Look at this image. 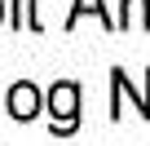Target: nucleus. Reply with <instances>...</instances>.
Masks as SVG:
<instances>
[{"mask_svg": "<svg viewBox=\"0 0 150 146\" xmlns=\"http://www.w3.org/2000/svg\"><path fill=\"white\" fill-rule=\"evenodd\" d=\"M110 93L115 98H132V106L150 120V71H146V89H132V75H124V66L110 71Z\"/></svg>", "mask_w": 150, "mask_h": 146, "instance_id": "nucleus-3", "label": "nucleus"}, {"mask_svg": "<svg viewBox=\"0 0 150 146\" xmlns=\"http://www.w3.org/2000/svg\"><path fill=\"white\" fill-rule=\"evenodd\" d=\"M40 106H44V93H40L31 80H18V84L5 93V115H13V120H35Z\"/></svg>", "mask_w": 150, "mask_h": 146, "instance_id": "nucleus-2", "label": "nucleus"}, {"mask_svg": "<svg viewBox=\"0 0 150 146\" xmlns=\"http://www.w3.org/2000/svg\"><path fill=\"white\" fill-rule=\"evenodd\" d=\"M84 14H93V18L106 27V31H119V18H115V14L102 5V0H75V5H71V14H66V31H75V22H80Z\"/></svg>", "mask_w": 150, "mask_h": 146, "instance_id": "nucleus-4", "label": "nucleus"}, {"mask_svg": "<svg viewBox=\"0 0 150 146\" xmlns=\"http://www.w3.org/2000/svg\"><path fill=\"white\" fill-rule=\"evenodd\" d=\"M49 128L57 137H71L80 128V84L75 80H57L49 89Z\"/></svg>", "mask_w": 150, "mask_h": 146, "instance_id": "nucleus-1", "label": "nucleus"}, {"mask_svg": "<svg viewBox=\"0 0 150 146\" xmlns=\"http://www.w3.org/2000/svg\"><path fill=\"white\" fill-rule=\"evenodd\" d=\"M119 31H150V0H124Z\"/></svg>", "mask_w": 150, "mask_h": 146, "instance_id": "nucleus-5", "label": "nucleus"}, {"mask_svg": "<svg viewBox=\"0 0 150 146\" xmlns=\"http://www.w3.org/2000/svg\"><path fill=\"white\" fill-rule=\"evenodd\" d=\"M5 14H9V9H5V0H0V22H5Z\"/></svg>", "mask_w": 150, "mask_h": 146, "instance_id": "nucleus-6", "label": "nucleus"}]
</instances>
